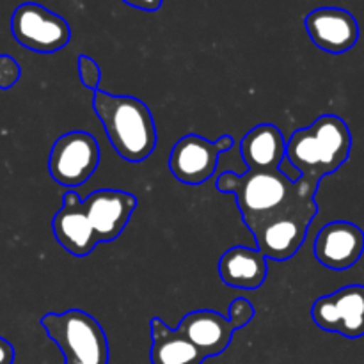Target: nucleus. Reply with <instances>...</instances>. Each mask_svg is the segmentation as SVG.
<instances>
[{
  "label": "nucleus",
  "instance_id": "11",
  "mask_svg": "<svg viewBox=\"0 0 364 364\" xmlns=\"http://www.w3.org/2000/svg\"><path fill=\"white\" fill-rule=\"evenodd\" d=\"M82 205L100 244H109L116 240L130 223L137 199L130 192L102 188L91 192Z\"/></svg>",
  "mask_w": 364,
  "mask_h": 364
},
{
  "label": "nucleus",
  "instance_id": "8",
  "mask_svg": "<svg viewBox=\"0 0 364 364\" xmlns=\"http://www.w3.org/2000/svg\"><path fill=\"white\" fill-rule=\"evenodd\" d=\"M11 32L21 46L39 53L57 52L71 39L68 21L36 2H25L14 9Z\"/></svg>",
  "mask_w": 364,
  "mask_h": 364
},
{
  "label": "nucleus",
  "instance_id": "21",
  "mask_svg": "<svg viewBox=\"0 0 364 364\" xmlns=\"http://www.w3.org/2000/svg\"><path fill=\"white\" fill-rule=\"evenodd\" d=\"M14 347L0 336V364H13L14 363Z\"/></svg>",
  "mask_w": 364,
  "mask_h": 364
},
{
  "label": "nucleus",
  "instance_id": "15",
  "mask_svg": "<svg viewBox=\"0 0 364 364\" xmlns=\"http://www.w3.org/2000/svg\"><path fill=\"white\" fill-rule=\"evenodd\" d=\"M267 274L269 263L258 249L237 245L228 249L219 259V276L230 288L258 290L265 283Z\"/></svg>",
  "mask_w": 364,
  "mask_h": 364
},
{
  "label": "nucleus",
  "instance_id": "18",
  "mask_svg": "<svg viewBox=\"0 0 364 364\" xmlns=\"http://www.w3.org/2000/svg\"><path fill=\"white\" fill-rule=\"evenodd\" d=\"M77 68L82 85L91 89L92 92L98 91L100 82H102V70H100V64L96 63L95 59H91V57L78 55Z\"/></svg>",
  "mask_w": 364,
  "mask_h": 364
},
{
  "label": "nucleus",
  "instance_id": "16",
  "mask_svg": "<svg viewBox=\"0 0 364 364\" xmlns=\"http://www.w3.org/2000/svg\"><path fill=\"white\" fill-rule=\"evenodd\" d=\"M240 151L249 171H276L287 156V141L276 124L262 123L244 135Z\"/></svg>",
  "mask_w": 364,
  "mask_h": 364
},
{
  "label": "nucleus",
  "instance_id": "1",
  "mask_svg": "<svg viewBox=\"0 0 364 364\" xmlns=\"http://www.w3.org/2000/svg\"><path fill=\"white\" fill-rule=\"evenodd\" d=\"M215 187L219 192L235 196L249 231L279 213L315 203L318 192V183L301 176L291 180L281 169L247 171L244 174L228 171L217 178Z\"/></svg>",
  "mask_w": 364,
  "mask_h": 364
},
{
  "label": "nucleus",
  "instance_id": "12",
  "mask_svg": "<svg viewBox=\"0 0 364 364\" xmlns=\"http://www.w3.org/2000/svg\"><path fill=\"white\" fill-rule=\"evenodd\" d=\"M315 258L331 270H348L364 252V233L347 220L326 224L315 238Z\"/></svg>",
  "mask_w": 364,
  "mask_h": 364
},
{
  "label": "nucleus",
  "instance_id": "7",
  "mask_svg": "<svg viewBox=\"0 0 364 364\" xmlns=\"http://www.w3.org/2000/svg\"><path fill=\"white\" fill-rule=\"evenodd\" d=\"M98 166L100 144L87 132H68L53 142L48 173L63 187H80L95 174Z\"/></svg>",
  "mask_w": 364,
  "mask_h": 364
},
{
  "label": "nucleus",
  "instance_id": "3",
  "mask_svg": "<svg viewBox=\"0 0 364 364\" xmlns=\"http://www.w3.org/2000/svg\"><path fill=\"white\" fill-rule=\"evenodd\" d=\"M92 110L100 117L117 155L132 164L148 159L156 148V127L149 107L135 96L92 92Z\"/></svg>",
  "mask_w": 364,
  "mask_h": 364
},
{
  "label": "nucleus",
  "instance_id": "5",
  "mask_svg": "<svg viewBox=\"0 0 364 364\" xmlns=\"http://www.w3.org/2000/svg\"><path fill=\"white\" fill-rule=\"evenodd\" d=\"M255 306L247 299H235L230 304V318L212 309H199L185 315L176 331L194 343L206 359L215 358L230 347L235 331L255 318Z\"/></svg>",
  "mask_w": 364,
  "mask_h": 364
},
{
  "label": "nucleus",
  "instance_id": "6",
  "mask_svg": "<svg viewBox=\"0 0 364 364\" xmlns=\"http://www.w3.org/2000/svg\"><path fill=\"white\" fill-rule=\"evenodd\" d=\"M316 213H318V205L315 201L291 208L258 224L251 231L255 235L258 251L267 259L274 262H287L294 258L304 244L306 235Z\"/></svg>",
  "mask_w": 364,
  "mask_h": 364
},
{
  "label": "nucleus",
  "instance_id": "9",
  "mask_svg": "<svg viewBox=\"0 0 364 364\" xmlns=\"http://www.w3.org/2000/svg\"><path fill=\"white\" fill-rule=\"evenodd\" d=\"M235 146L231 135H223L219 141L210 142L205 137L188 134L174 144L169 155V169L183 185H203L213 176L219 156Z\"/></svg>",
  "mask_w": 364,
  "mask_h": 364
},
{
  "label": "nucleus",
  "instance_id": "10",
  "mask_svg": "<svg viewBox=\"0 0 364 364\" xmlns=\"http://www.w3.org/2000/svg\"><path fill=\"white\" fill-rule=\"evenodd\" d=\"M311 318L327 333L341 334L350 340L364 336V287L350 284L316 299Z\"/></svg>",
  "mask_w": 364,
  "mask_h": 364
},
{
  "label": "nucleus",
  "instance_id": "20",
  "mask_svg": "<svg viewBox=\"0 0 364 364\" xmlns=\"http://www.w3.org/2000/svg\"><path fill=\"white\" fill-rule=\"evenodd\" d=\"M123 2L141 11H159L164 0H123Z\"/></svg>",
  "mask_w": 364,
  "mask_h": 364
},
{
  "label": "nucleus",
  "instance_id": "4",
  "mask_svg": "<svg viewBox=\"0 0 364 364\" xmlns=\"http://www.w3.org/2000/svg\"><path fill=\"white\" fill-rule=\"evenodd\" d=\"M43 329L63 352L64 364H107L109 341L98 320L82 309L46 313Z\"/></svg>",
  "mask_w": 364,
  "mask_h": 364
},
{
  "label": "nucleus",
  "instance_id": "17",
  "mask_svg": "<svg viewBox=\"0 0 364 364\" xmlns=\"http://www.w3.org/2000/svg\"><path fill=\"white\" fill-rule=\"evenodd\" d=\"M151 329V364H203L205 355L180 331L169 329L162 318L149 320Z\"/></svg>",
  "mask_w": 364,
  "mask_h": 364
},
{
  "label": "nucleus",
  "instance_id": "19",
  "mask_svg": "<svg viewBox=\"0 0 364 364\" xmlns=\"http://www.w3.org/2000/svg\"><path fill=\"white\" fill-rule=\"evenodd\" d=\"M21 77V68L16 59L7 53L0 55V89H11L18 84Z\"/></svg>",
  "mask_w": 364,
  "mask_h": 364
},
{
  "label": "nucleus",
  "instance_id": "13",
  "mask_svg": "<svg viewBox=\"0 0 364 364\" xmlns=\"http://www.w3.org/2000/svg\"><path fill=\"white\" fill-rule=\"evenodd\" d=\"M311 41L329 53H345L359 39V25L354 14L341 7H318L304 18Z\"/></svg>",
  "mask_w": 364,
  "mask_h": 364
},
{
  "label": "nucleus",
  "instance_id": "14",
  "mask_svg": "<svg viewBox=\"0 0 364 364\" xmlns=\"http://www.w3.org/2000/svg\"><path fill=\"white\" fill-rule=\"evenodd\" d=\"M52 230L57 242L75 258H85L100 244L85 215L80 196L75 191H68L63 196V206L53 215Z\"/></svg>",
  "mask_w": 364,
  "mask_h": 364
},
{
  "label": "nucleus",
  "instance_id": "2",
  "mask_svg": "<svg viewBox=\"0 0 364 364\" xmlns=\"http://www.w3.org/2000/svg\"><path fill=\"white\" fill-rule=\"evenodd\" d=\"M352 134L334 114H323L308 128L295 130L287 141V159L304 180L318 183L348 160Z\"/></svg>",
  "mask_w": 364,
  "mask_h": 364
}]
</instances>
